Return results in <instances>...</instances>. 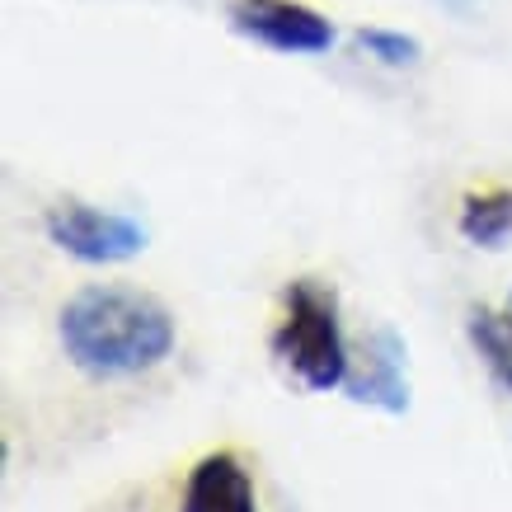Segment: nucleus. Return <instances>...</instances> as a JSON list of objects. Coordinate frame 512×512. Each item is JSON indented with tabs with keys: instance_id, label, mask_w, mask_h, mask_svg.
Segmentation results:
<instances>
[{
	"instance_id": "7",
	"label": "nucleus",
	"mask_w": 512,
	"mask_h": 512,
	"mask_svg": "<svg viewBox=\"0 0 512 512\" xmlns=\"http://www.w3.org/2000/svg\"><path fill=\"white\" fill-rule=\"evenodd\" d=\"M461 235L480 249H498L512 235V193L489 188V193H466L461 198Z\"/></svg>"
},
{
	"instance_id": "4",
	"label": "nucleus",
	"mask_w": 512,
	"mask_h": 512,
	"mask_svg": "<svg viewBox=\"0 0 512 512\" xmlns=\"http://www.w3.org/2000/svg\"><path fill=\"white\" fill-rule=\"evenodd\" d=\"M348 400L381 409V414H404L409 409V348H404L395 325H372L353 343L348 362Z\"/></svg>"
},
{
	"instance_id": "1",
	"label": "nucleus",
	"mask_w": 512,
	"mask_h": 512,
	"mask_svg": "<svg viewBox=\"0 0 512 512\" xmlns=\"http://www.w3.org/2000/svg\"><path fill=\"white\" fill-rule=\"evenodd\" d=\"M66 357L85 376H141L160 367L174 348V315L137 287H85L57 320Z\"/></svg>"
},
{
	"instance_id": "9",
	"label": "nucleus",
	"mask_w": 512,
	"mask_h": 512,
	"mask_svg": "<svg viewBox=\"0 0 512 512\" xmlns=\"http://www.w3.org/2000/svg\"><path fill=\"white\" fill-rule=\"evenodd\" d=\"M357 43L367 47V57L386 66H409L419 62V43L414 38H404V33H390V29H362L357 33Z\"/></svg>"
},
{
	"instance_id": "5",
	"label": "nucleus",
	"mask_w": 512,
	"mask_h": 512,
	"mask_svg": "<svg viewBox=\"0 0 512 512\" xmlns=\"http://www.w3.org/2000/svg\"><path fill=\"white\" fill-rule=\"evenodd\" d=\"M231 29L287 57H320L334 47V24L301 0H235Z\"/></svg>"
},
{
	"instance_id": "8",
	"label": "nucleus",
	"mask_w": 512,
	"mask_h": 512,
	"mask_svg": "<svg viewBox=\"0 0 512 512\" xmlns=\"http://www.w3.org/2000/svg\"><path fill=\"white\" fill-rule=\"evenodd\" d=\"M466 329H470L475 353L484 357V367L494 372V381L503 390H512V320L508 315H498V311H489V306H475Z\"/></svg>"
},
{
	"instance_id": "2",
	"label": "nucleus",
	"mask_w": 512,
	"mask_h": 512,
	"mask_svg": "<svg viewBox=\"0 0 512 512\" xmlns=\"http://www.w3.org/2000/svg\"><path fill=\"white\" fill-rule=\"evenodd\" d=\"M268 348L306 390H339L348 381L353 343L339 325L334 292H325L311 278H296L287 287V306H282V320Z\"/></svg>"
},
{
	"instance_id": "6",
	"label": "nucleus",
	"mask_w": 512,
	"mask_h": 512,
	"mask_svg": "<svg viewBox=\"0 0 512 512\" xmlns=\"http://www.w3.org/2000/svg\"><path fill=\"white\" fill-rule=\"evenodd\" d=\"M179 512H259L254 503V480L235 451H212L188 470L184 503Z\"/></svg>"
},
{
	"instance_id": "3",
	"label": "nucleus",
	"mask_w": 512,
	"mask_h": 512,
	"mask_svg": "<svg viewBox=\"0 0 512 512\" xmlns=\"http://www.w3.org/2000/svg\"><path fill=\"white\" fill-rule=\"evenodd\" d=\"M47 240L80 264H123L146 249V226L123 212H104L90 202H62L47 212Z\"/></svg>"
}]
</instances>
